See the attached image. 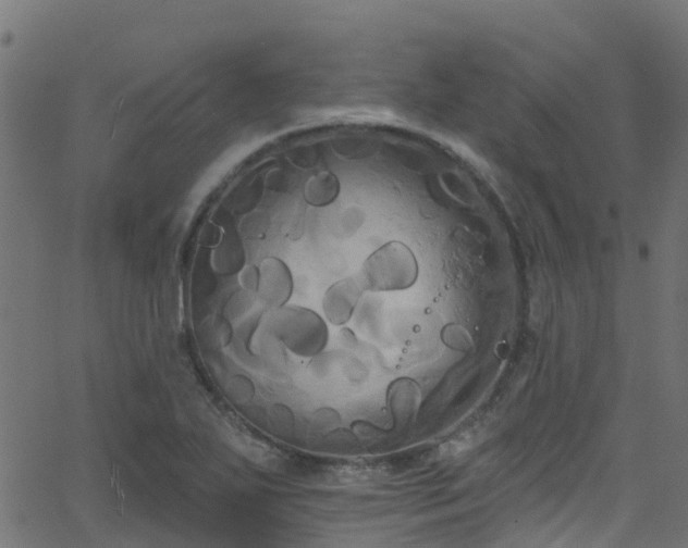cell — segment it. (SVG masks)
I'll return each mask as SVG.
<instances>
[{
    "instance_id": "cell-3",
    "label": "cell",
    "mask_w": 688,
    "mask_h": 548,
    "mask_svg": "<svg viewBox=\"0 0 688 548\" xmlns=\"http://www.w3.org/2000/svg\"><path fill=\"white\" fill-rule=\"evenodd\" d=\"M258 267L259 281L256 292L260 302L270 310L287 304L294 289L288 265L277 257H268Z\"/></svg>"
},
{
    "instance_id": "cell-2",
    "label": "cell",
    "mask_w": 688,
    "mask_h": 548,
    "mask_svg": "<svg viewBox=\"0 0 688 548\" xmlns=\"http://www.w3.org/2000/svg\"><path fill=\"white\" fill-rule=\"evenodd\" d=\"M357 275L366 291H402L416 284L419 264L407 245L392 240L371 252Z\"/></svg>"
},
{
    "instance_id": "cell-4",
    "label": "cell",
    "mask_w": 688,
    "mask_h": 548,
    "mask_svg": "<svg viewBox=\"0 0 688 548\" xmlns=\"http://www.w3.org/2000/svg\"><path fill=\"white\" fill-rule=\"evenodd\" d=\"M365 291L357 274L332 283L321 301L324 320L335 326L348 323Z\"/></svg>"
},
{
    "instance_id": "cell-5",
    "label": "cell",
    "mask_w": 688,
    "mask_h": 548,
    "mask_svg": "<svg viewBox=\"0 0 688 548\" xmlns=\"http://www.w3.org/2000/svg\"><path fill=\"white\" fill-rule=\"evenodd\" d=\"M420 399V386L410 377H397L388 386V407L390 412L398 419H408L416 413Z\"/></svg>"
},
{
    "instance_id": "cell-1",
    "label": "cell",
    "mask_w": 688,
    "mask_h": 548,
    "mask_svg": "<svg viewBox=\"0 0 688 548\" xmlns=\"http://www.w3.org/2000/svg\"><path fill=\"white\" fill-rule=\"evenodd\" d=\"M270 334L290 352L302 358L319 356L328 346V322L318 312L298 304L271 310Z\"/></svg>"
}]
</instances>
